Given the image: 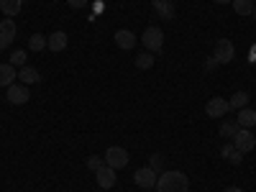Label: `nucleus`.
Returning <instances> with one entry per match:
<instances>
[{
  "instance_id": "nucleus-18",
  "label": "nucleus",
  "mask_w": 256,
  "mask_h": 192,
  "mask_svg": "<svg viewBox=\"0 0 256 192\" xmlns=\"http://www.w3.org/2000/svg\"><path fill=\"white\" fill-rule=\"evenodd\" d=\"M230 110H241V108H246L248 105V92H244V90H238L236 95H230Z\"/></svg>"
},
{
  "instance_id": "nucleus-4",
  "label": "nucleus",
  "mask_w": 256,
  "mask_h": 192,
  "mask_svg": "<svg viewBox=\"0 0 256 192\" xmlns=\"http://www.w3.org/2000/svg\"><path fill=\"white\" fill-rule=\"evenodd\" d=\"M6 98H8L10 105H26V102L31 100L28 84H24V82H13L10 88H8V92H6Z\"/></svg>"
},
{
  "instance_id": "nucleus-29",
  "label": "nucleus",
  "mask_w": 256,
  "mask_h": 192,
  "mask_svg": "<svg viewBox=\"0 0 256 192\" xmlns=\"http://www.w3.org/2000/svg\"><path fill=\"white\" fill-rule=\"evenodd\" d=\"M223 192H244V190H241V187H226Z\"/></svg>"
},
{
  "instance_id": "nucleus-5",
  "label": "nucleus",
  "mask_w": 256,
  "mask_h": 192,
  "mask_svg": "<svg viewBox=\"0 0 256 192\" xmlns=\"http://www.w3.org/2000/svg\"><path fill=\"white\" fill-rule=\"evenodd\" d=\"M156 180H159V174L154 172L152 166H141V169H136V172H134V182L141 190H154L156 187Z\"/></svg>"
},
{
  "instance_id": "nucleus-26",
  "label": "nucleus",
  "mask_w": 256,
  "mask_h": 192,
  "mask_svg": "<svg viewBox=\"0 0 256 192\" xmlns=\"http://www.w3.org/2000/svg\"><path fill=\"white\" fill-rule=\"evenodd\" d=\"M226 159H228L230 164H241V162H244V154L238 152V148H236V146H233V148H230V154H228Z\"/></svg>"
},
{
  "instance_id": "nucleus-22",
  "label": "nucleus",
  "mask_w": 256,
  "mask_h": 192,
  "mask_svg": "<svg viewBox=\"0 0 256 192\" xmlns=\"http://www.w3.org/2000/svg\"><path fill=\"white\" fill-rule=\"evenodd\" d=\"M136 67H138V70H152V67H154V56H152V52L138 54V56H136Z\"/></svg>"
},
{
  "instance_id": "nucleus-17",
  "label": "nucleus",
  "mask_w": 256,
  "mask_h": 192,
  "mask_svg": "<svg viewBox=\"0 0 256 192\" xmlns=\"http://www.w3.org/2000/svg\"><path fill=\"white\" fill-rule=\"evenodd\" d=\"M20 6H24V0H0V10L6 16H18Z\"/></svg>"
},
{
  "instance_id": "nucleus-31",
  "label": "nucleus",
  "mask_w": 256,
  "mask_h": 192,
  "mask_svg": "<svg viewBox=\"0 0 256 192\" xmlns=\"http://www.w3.org/2000/svg\"><path fill=\"white\" fill-rule=\"evenodd\" d=\"M254 18H256V6H254Z\"/></svg>"
},
{
  "instance_id": "nucleus-21",
  "label": "nucleus",
  "mask_w": 256,
  "mask_h": 192,
  "mask_svg": "<svg viewBox=\"0 0 256 192\" xmlns=\"http://www.w3.org/2000/svg\"><path fill=\"white\" fill-rule=\"evenodd\" d=\"M28 49H31V52H44V49H46V36H44V34H34V36L28 38Z\"/></svg>"
},
{
  "instance_id": "nucleus-20",
  "label": "nucleus",
  "mask_w": 256,
  "mask_h": 192,
  "mask_svg": "<svg viewBox=\"0 0 256 192\" xmlns=\"http://www.w3.org/2000/svg\"><path fill=\"white\" fill-rule=\"evenodd\" d=\"M233 10L238 16H251L254 13V0H233Z\"/></svg>"
},
{
  "instance_id": "nucleus-13",
  "label": "nucleus",
  "mask_w": 256,
  "mask_h": 192,
  "mask_svg": "<svg viewBox=\"0 0 256 192\" xmlns=\"http://www.w3.org/2000/svg\"><path fill=\"white\" fill-rule=\"evenodd\" d=\"M152 8L159 18H166V20H172L174 18V6H172V0H152Z\"/></svg>"
},
{
  "instance_id": "nucleus-19",
  "label": "nucleus",
  "mask_w": 256,
  "mask_h": 192,
  "mask_svg": "<svg viewBox=\"0 0 256 192\" xmlns=\"http://www.w3.org/2000/svg\"><path fill=\"white\" fill-rule=\"evenodd\" d=\"M238 131H241V126H238L236 120H223V123H220V136H223V138H233Z\"/></svg>"
},
{
  "instance_id": "nucleus-15",
  "label": "nucleus",
  "mask_w": 256,
  "mask_h": 192,
  "mask_svg": "<svg viewBox=\"0 0 256 192\" xmlns=\"http://www.w3.org/2000/svg\"><path fill=\"white\" fill-rule=\"evenodd\" d=\"M236 123H238L241 128H254V126H256V110H254V108H248V105H246V108H241V110H238Z\"/></svg>"
},
{
  "instance_id": "nucleus-12",
  "label": "nucleus",
  "mask_w": 256,
  "mask_h": 192,
  "mask_svg": "<svg viewBox=\"0 0 256 192\" xmlns=\"http://www.w3.org/2000/svg\"><path fill=\"white\" fill-rule=\"evenodd\" d=\"M113 38H116L118 49H126V52H128V49H134V46H136V41H138V38H136V34H134V31H128V28L116 31V36H113Z\"/></svg>"
},
{
  "instance_id": "nucleus-14",
  "label": "nucleus",
  "mask_w": 256,
  "mask_h": 192,
  "mask_svg": "<svg viewBox=\"0 0 256 192\" xmlns=\"http://www.w3.org/2000/svg\"><path fill=\"white\" fill-rule=\"evenodd\" d=\"M16 77H18V72H16V67L8 62V64H0V88H10V84L16 82Z\"/></svg>"
},
{
  "instance_id": "nucleus-25",
  "label": "nucleus",
  "mask_w": 256,
  "mask_h": 192,
  "mask_svg": "<svg viewBox=\"0 0 256 192\" xmlns=\"http://www.w3.org/2000/svg\"><path fill=\"white\" fill-rule=\"evenodd\" d=\"M102 164H105V159H102V156H90V159H88V169H90V172H98V169H100Z\"/></svg>"
},
{
  "instance_id": "nucleus-23",
  "label": "nucleus",
  "mask_w": 256,
  "mask_h": 192,
  "mask_svg": "<svg viewBox=\"0 0 256 192\" xmlns=\"http://www.w3.org/2000/svg\"><path fill=\"white\" fill-rule=\"evenodd\" d=\"M148 166H152L156 174H162V172H164V156H162V154H152V162H148Z\"/></svg>"
},
{
  "instance_id": "nucleus-27",
  "label": "nucleus",
  "mask_w": 256,
  "mask_h": 192,
  "mask_svg": "<svg viewBox=\"0 0 256 192\" xmlns=\"http://www.w3.org/2000/svg\"><path fill=\"white\" fill-rule=\"evenodd\" d=\"M67 3H70V8L80 10V8H84V6H88V0H67Z\"/></svg>"
},
{
  "instance_id": "nucleus-9",
  "label": "nucleus",
  "mask_w": 256,
  "mask_h": 192,
  "mask_svg": "<svg viewBox=\"0 0 256 192\" xmlns=\"http://www.w3.org/2000/svg\"><path fill=\"white\" fill-rule=\"evenodd\" d=\"M95 180H98V184L102 187V190H113L116 187V182H118V177H116V169L113 166H108V164H102L98 172H95Z\"/></svg>"
},
{
  "instance_id": "nucleus-24",
  "label": "nucleus",
  "mask_w": 256,
  "mask_h": 192,
  "mask_svg": "<svg viewBox=\"0 0 256 192\" xmlns=\"http://www.w3.org/2000/svg\"><path fill=\"white\" fill-rule=\"evenodd\" d=\"M10 64H13V67H26V52H13L10 54Z\"/></svg>"
},
{
  "instance_id": "nucleus-11",
  "label": "nucleus",
  "mask_w": 256,
  "mask_h": 192,
  "mask_svg": "<svg viewBox=\"0 0 256 192\" xmlns=\"http://www.w3.org/2000/svg\"><path fill=\"white\" fill-rule=\"evenodd\" d=\"M67 44H70V38H67V34H64V31H54V34L46 36V49L49 52H64V49H67Z\"/></svg>"
},
{
  "instance_id": "nucleus-2",
  "label": "nucleus",
  "mask_w": 256,
  "mask_h": 192,
  "mask_svg": "<svg viewBox=\"0 0 256 192\" xmlns=\"http://www.w3.org/2000/svg\"><path fill=\"white\" fill-rule=\"evenodd\" d=\"M141 44L146 46V52H152V54L162 52V46H164V31L159 26H146V31L141 34Z\"/></svg>"
},
{
  "instance_id": "nucleus-30",
  "label": "nucleus",
  "mask_w": 256,
  "mask_h": 192,
  "mask_svg": "<svg viewBox=\"0 0 256 192\" xmlns=\"http://www.w3.org/2000/svg\"><path fill=\"white\" fill-rule=\"evenodd\" d=\"M212 3H218V6H226V3H233V0H212Z\"/></svg>"
},
{
  "instance_id": "nucleus-3",
  "label": "nucleus",
  "mask_w": 256,
  "mask_h": 192,
  "mask_svg": "<svg viewBox=\"0 0 256 192\" xmlns=\"http://www.w3.org/2000/svg\"><path fill=\"white\" fill-rule=\"evenodd\" d=\"M105 164L108 166H113V169H123V166H128V152L123 146H108V152H105Z\"/></svg>"
},
{
  "instance_id": "nucleus-10",
  "label": "nucleus",
  "mask_w": 256,
  "mask_h": 192,
  "mask_svg": "<svg viewBox=\"0 0 256 192\" xmlns=\"http://www.w3.org/2000/svg\"><path fill=\"white\" fill-rule=\"evenodd\" d=\"M13 38H16V24L10 18L0 20V49H8L13 44Z\"/></svg>"
},
{
  "instance_id": "nucleus-8",
  "label": "nucleus",
  "mask_w": 256,
  "mask_h": 192,
  "mask_svg": "<svg viewBox=\"0 0 256 192\" xmlns=\"http://www.w3.org/2000/svg\"><path fill=\"white\" fill-rule=\"evenodd\" d=\"M216 62L218 64H228L233 56H236V49H233V44H230V38H218L216 41Z\"/></svg>"
},
{
  "instance_id": "nucleus-7",
  "label": "nucleus",
  "mask_w": 256,
  "mask_h": 192,
  "mask_svg": "<svg viewBox=\"0 0 256 192\" xmlns=\"http://www.w3.org/2000/svg\"><path fill=\"white\" fill-rule=\"evenodd\" d=\"M205 113H208V118H223L230 113V102L226 98H210L205 105Z\"/></svg>"
},
{
  "instance_id": "nucleus-6",
  "label": "nucleus",
  "mask_w": 256,
  "mask_h": 192,
  "mask_svg": "<svg viewBox=\"0 0 256 192\" xmlns=\"http://www.w3.org/2000/svg\"><path fill=\"white\" fill-rule=\"evenodd\" d=\"M233 146H236L241 154L254 152V146H256V136L251 134V128H241V131H238L236 136H233Z\"/></svg>"
},
{
  "instance_id": "nucleus-16",
  "label": "nucleus",
  "mask_w": 256,
  "mask_h": 192,
  "mask_svg": "<svg viewBox=\"0 0 256 192\" xmlns=\"http://www.w3.org/2000/svg\"><path fill=\"white\" fill-rule=\"evenodd\" d=\"M18 80L24 82V84H36V82L41 80V74H38L36 67H28V64H26V67L18 70Z\"/></svg>"
},
{
  "instance_id": "nucleus-1",
  "label": "nucleus",
  "mask_w": 256,
  "mask_h": 192,
  "mask_svg": "<svg viewBox=\"0 0 256 192\" xmlns=\"http://www.w3.org/2000/svg\"><path fill=\"white\" fill-rule=\"evenodd\" d=\"M156 192H190V180L180 169L172 172H162L156 180Z\"/></svg>"
},
{
  "instance_id": "nucleus-28",
  "label": "nucleus",
  "mask_w": 256,
  "mask_h": 192,
  "mask_svg": "<svg viewBox=\"0 0 256 192\" xmlns=\"http://www.w3.org/2000/svg\"><path fill=\"white\" fill-rule=\"evenodd\" d=\"M205 67H208V70H218L220 64L216 62V56H210V59H208V64H205Z\"/></svg>"
}]
</instances>
